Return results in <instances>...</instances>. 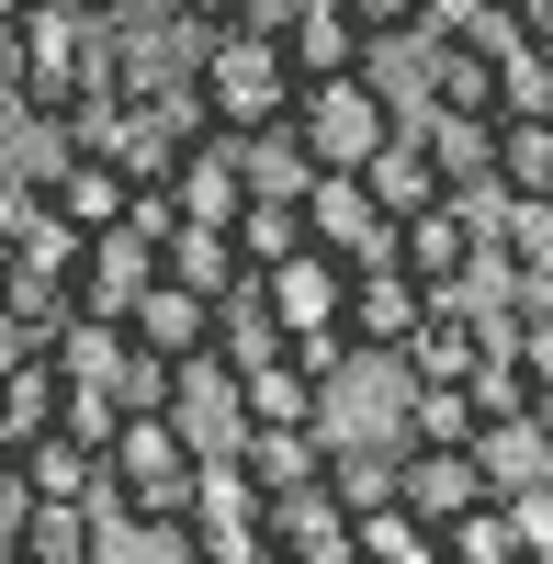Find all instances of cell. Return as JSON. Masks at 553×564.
Instances as JSON below:
<instances>
[{
    "label": "cell",
    "mask_w": 553,
    "mask_h": 564,
    "mask_svg": "<svg viewBox=\"0 0 553 564\" xmlns=\"http://www.w3.org/2000/svg\"><path fill=\"white\" fill-rule=\"evenodd\" d=\"M23 12H79V0H23Z\"/></svg>",
    "instance_id": "cell-37"
},
{
    "label": "cell",
    "mask_w": 553,
    "mask_h": 564,
    "mask_svg": "<svg viewBox=\"0 0 553 564\" xmlns=\"http://www.w3.org/2000/svg\"><path fill=\"white\" fill-rule=\"evenodd\" d=\"M193 475H204V452L181 441V417L170 406H124L113 417V452H102V520L113 542L124 531H159V520H193Z\"/></svg>",
    "instance_id": "cell-1"
},
{
    "label": "cell",
    "mask_w": 553,
    "mask_h": 564,
    "mask_svg": "<svg viewBox=\"0 0 553 564\" xmlns=\"http://www.w3.org/2000/svg\"><path fill=\"white\" fill-rule=\"evenodd\" d=\"M283 350H294V327L271 316L260 271L238 282V294H215V361H226V372H260V361H283Z\"/></svg>",
    "instance_id": "cell-18"
},
{
    "label": "cell",
    "mask_w": 553,
    "mask_h": 564,
    "mask_svg": "<svg viewBox=\"0 0 553 564\" xmlns=\"http://www.w3.org/2000/svg\"><path fill=\"white\" fill-rule=\"evenodd\" d=\"M159 271H170V282H193V294H238V282H249L238 226H193V215H181L170 238H159Z\"/></svg>",
    "instance_id": "cell-22"
},
{
    "label": "cell",
    "mask_w": 553,
    "mask_h": 564,
    "mask_svg": "<svg viewBox=\"0 0 553 564\" xmlns=\"http://www.w3.org/2000/svg\"><path fill=\"white\" fill-rule=\"evenodd\" d=\"M12 23H23V0H0V34H12Z\"/></svg>",
    "instance_id": "cell-38"
},
{
    "label": "cell",
    "mask_w": 553,
    "mask_h": 564,
    "mask_svg": "<svg viewBox=\"0 0 553 564\" xmlns=\"http://www.w3.org/2000/svg\"><path fill=\"white\" fill-rule=\"evenodd\" d=\"M350 23L373 34V45H406V34H430V23H441V0H350Z\"/></svg>",
    "instance_id": "cell-30"
},
{
    "label": "cell",
    "mask_w": 553,
    "mask_h": 564,
    "mask_svg": "<svg viewBox=\"0 0 553 564\" xmlns=\"http://www.w3.org/2000/svg\"><path fill=\"white\" fill-rule=\"evenodd\" d=\"M45 204H57L79 238H102V226H124V204H135V181H124V159L102 148V135H68V159L45 170Z\"/></svg>",
    "instance_id": "cell-7"
},
{
    "label": "cell",
    "mask_w": 553,
    "mask_h": 564,
    "mask_svg": "<svg viewBox=\"0 0 553 564\" xmlns=\"http://www.w3.org/2000/svg\"><path fill=\"white\" fill-rule=\"evenodd\" d=\"M23 564H113L102 497H34L23 508Z\"/></svg>",
    "instance_id": "cell-12"
},
{
    "label": "cell",
    "mask_w": 553,
    "mask_h": 564,
    "mask_svg": "<svg viewBox=\"0 0 553 564\" xmlns=\"http://www.w3.org/2000/svg\"><path fill=\"white\" fill-rule=\"evenodd\" d=\"M486 170H497V193H553V113H497Z\"/></svg>",
    "instance_id": "cell-23"
},
{
    "label": "cell",
    "mask_w": 553,
    "mask_h": 564,
    "mask_svg": "<svg viewBox=\"0 0 553 564\" xmlns=\"http://www.w3.org/2000/svg\"><path fill=\"white\" fill-rule=\"evenodd\" d=\"M395 452H406V441H339V452H328V497H339V508H384V497H395Z\"/></svg>",
    "instance_id": "cell-26"
},
{
    "label": "cell",
    "mask_w": 553,
    "mask_h": 564,
    "mask_svg": "<svg viewBox=\"0 0 553 564\" xmlns=\"http://www.w3.org/2000/svg\"><path fill=\"white\" fill-rule=\"evenodd\" d=\"M395 497L441 531V520H464L475 497H497V475H486L475 441H406V452H395Z\"/></svg>",
    "instance_id": "cell-6"
},
{
    "label": "cell",
    "mask_w": 553,
    "mask_h": 564,
    "mask_svg": "<svg viewBox=\"0 0 553 564\" xmlns=\"http://www.w3.org/2000/svg\"><path fill=\"white\" fill-rule=\"evenodd\" d=\"M238 181H249V193H271V204H305V193H316V148L294 135V113L238 135Z\"/></svg>",
    "instance_id": "cell-20"
},
{
    "label": "cell",
    "mask_w": 553,
    "mask_h": 564,
    "mask_svg": "<svg viewBox=\"0 0 553 564\" xmlns=\"http://www.w3.org/2000/svg\"><path fill=\"white\" fill-rule=\"evenodd\" d=\"M148 282H159V249L135 238V226H102V238L79 249V282H68V294H79L90 316H124L135 294H148Z\"/></svg>",
    "instance_id": "cell-13"
},
{
    "label": "cell",
    "mask_w": 553,
    "mask_h": 564,
    "mask_svg": "<svg viewBox=\"0 0 553 564\" xmlns=\"http://www.w3.org/2000/svg\"><path fill=\"white\" fill-rule=\"evenodd\" d=\"M497 113H553V45H497Z\"/></svg>",
    "instance_id": "cell-29"
},
{
    "label": "cell",
    "mask_w": 553,
    "mask_h": 564,
    "mask_svg": "<svg viewBox=\"0 0 553 564\" xmlns=\"http://www.w3.org/2000/svg\"><path fill=\"white\" fill-rule=\"evenodd\" d=\"M170 372H181V361H159L148 339H135V350H124V384H113V406H170Z\"/></svg>",
    "instance_id": "cell-31"
},
{
    "label": "cell",
    "mask_w": 553,
    "mask_h": 564,
    "mask_svg": "<svg viewBox=\"0 0 553 564\" xmlns=\"http://www.w3.org/2000/svg\"><path fill=\"white\" fill-rule=\"evenodd\" d=\"M0 564H23V531H12V520H0Z\"/></svg>",
    "instance_id": "cell-36"
},
{
    "label": "cell",
    "mask_w": 553,
    "mask_h": 564,
    "mask_svg": "<svg viewBox=\"0 0 553 564\" xmlns=\"http://www.w3.org/2000/svg\"><path fill=\"white\" fill-rule=\"evenodd\" d=\"M170 417H181V441H193V452H238V441H249V395H238V372H226L215 350L170 372Z\"/></svg>",
    "instance_id": "cell-9"
},
{
    "label": "cell",
    "mask_w": 553,
    "mask_h": 564,
    "mask_svg": "<svg viewBox=\"0 0 553 564\" xmlns=\"http://www.w3.org/2000/svg\"><path fill=\"white\" fill-rule=\"evenodd\" d=\"M486 350H497V339H486V316H475L464 294H430V316L406 327V350H395V361H406V384H464Z\"/></svg>",
    "instance_id": "cell-10"
},
{
    "label": "cell",
    "mask_w": 553,
    "mask_h": 564,
    "mask_svg": "<svg viewBox=\"0 0 553 564\" xmlns=\"http://www.w3.org/2000/svg\"><path fill=\"white\" fill-rule=\"evenodd\" d=\"M260 294H271V316H283L294 339H305V327H339V305H350V271H339L328 249H294V260H271V271H260Z\"/></svg>",
    "instance_id": "cell-14"
},
{
    "label": "cell",
    "mask_w": 553,
    "mask_h": 564,
    "mask_svg": "<svg viewBox=\"0 0 553 564\" xmlns=\"http://www.w3.org/2000/svg\"><path fill=\"white\" fill-rule=\"evenodd\" d=\"M531 430H542V452H553V384H531Z\"/></svg>",
    "instance_id": "cell-35"
},
{
    "label": "cell",
    "mask_w": 553,
    "mask_h": 564,
    "mask_svg": "<svg viewBox=\"0 0 553 564\" xmlns=\"http://www.w3.org/2000/svg\"><path fill=\"white\" fill-rule=\"evenodd\" d=\"M294 249H305V204L249 193V204H238V260H249V271H271V260H294Z\"/></svg>",
    "instance_id": "cell-27"
},
{
    "label": "cell",
    "mask_w": 553,
    "mask_h": 564,
    "mask_svg": "<svg viewBox=\"0 0 553 564\" xmlns=\"http://www.w3.org/2000/svg\"><path fill=\"white\" fill-rule=\"evenodd\" d=\"M509 34L520 45H553V0H509Z\"/></svg>",
    "instance_id": "cell-32"
},
{
    "label": "cell",
    "mask_w": 553,
    "mask_h": 564,
    "mask_svg": "<svg viewBox=\"0 0 553 564\" xmlns=\"http://www.w3.org/2000/svg\"><path fill=\"white\" fill-rule=\"evenodd\" d=\"M395 124H406V102H395L384 68H339V79H305L294 90V135L316 148V170H361Z\"/></svg>",
    "instance_id": "cell-3"
},
{
    "label": "cell",
    "mask_w": 553,
    "mask_h": 564,
    "mask_svg": "<svg viewBox=\"0 0 553 564\" xmlns=\"http://www.w3.org/2000/svg\"><path fill=\"white\" fill-rule=\"evenodd\" d=\"M283 45H294V79H339V68H373L384 45L350 23V0H305V12L283 23Z\"/></svg>",
    "instance_id": "cell-15"
},
{
    "label": "cell",
    "mask_w": 553,
    "mask_h": 564,
    "mask_svg": "<svg viewBox=\"0 0 553 564\" xmlns=\"http://www.w3.org/2000/svg\"><path fill=\"white\" fill-rule=\"evenodd\" d=\"M238 463H249L260 497H283V486H316V475H328V441H316L305 417H260V430L238 441Z\"/></svg>",
    "instance_id": "cell-19"
},
{
    "label": "cell",
    "mask_w": 553,
    "mask_h": 564,
    "mask_svg": "<svg viewBox=\"0 0 553 564\" xmlns=\"http://www.w3.org/2000/svg\"><path fill=\"white\" fill-rule=\"evenodd\" d=\"M124 327H135L159 361H204V350H215V294H193V282H170V271H159L148 294L124 305Z\"/></svg>",
    "instance_id": "cell-11"
},
{
    "label": "cell",
    "mask_w": 553,
    "mask_h": 564,
    "mask_svg": "<svg viewBox=\"0 0 553 564\" xmlns=\"http://www.w3.org/2000/svg\"><path fill=\"white\" fill-rule=\"evenodd\" d=\"M170 12H181V23H204V34H215V23H238V0H170Z\"/></svg>",
    "instance_id": "cell-34"
},
{
    "label": "cell",
    "mask_w": 553,
    "mask_h": 564,
    "mask_svg": "<svg viewBox=\"0 0 553 564\" xmlns=\"http://www.w3.org/2000/svg\"><path fill=\"white\" fill-rule=\"evenodd\" d=\"M124 350H135V327L124 316H90V305H68V327L45 339V361H57L79 395H113L124 384Z\"/></svg>",
    "instance_id": "cell-16"
},
{
    "label": "cell",
    "mask_w": 553,
    "mask_h": 564,
    "mask_svg": "<svg viewBox=\"0 0 553 564\" xmlns=\"http://www.w3.org/2000/svg\"><path fill=\"white\" fill-rule=\"evenodd\" d=\"M395 441H475V395H464V384H406Z\"/></svg>",
    "instance_id": "cell-28"
},
{
    "label": "cell",
    "mask_w": 553,
    "mask_h": 564,
    "mask_svg": "<svg viewBox=\"0 0 553 564\" xmlns=\"http://www.w3.org/2000/svg\"><path fill=\"white\" fill-rule=\"evenodd\" d=\"M57 406H68V372L23 350V361H0V452H23L34 430H57Z\"/></svg>",
    "instance_id": "cell-21"
},
{
    "label": "cell",
    "mask_w": 553,
    "mask_h": 564,
    "mask_svg": "<svg viewBox=\"0 0 553 564\" xmlns=\"http://www.w3.org/2000/svg\"><path fill=\"white\" fill-rule=\"evenodd\" d=\"M294 45L283 34H249V23H215L204 34V57H193V102H204V124H226V135H249V124H283L294 113Z\"/></svg>",
    "instance_id": "cell-2"
},
{
    "label": "cell",
    "mask_w": 553,
    "mask_h": 564,
    "mask_svg": "<svg viewBox=\"0 0 553 564\" xmlns=\"http://www.w3.org/2000/svg\"><path fill=\"white\" fill-rule=\"evenodd\" d=\"M294 12H305V0H238V23H249V34H283Z\"/></svg>",
    "instance_id": "cell-33"
},
{
    "label": "cell",
    "mask_w": 553,
    "mask_h": 564,
    "mask_svg": "<svg viewBox=\"0 0 553 564\" xmlns=\"http://www.w3.org/2000/svg\"><path fill=\"white\" fill-rule=\"evenodd\" d=\"M361 181H373V204H384V215H419V204H441V193H452V181H441V148H430L419 124H395L384 148L361 159Z\"/></svg>",
    "instance_id": "cell-17"
},
{
    "label": "cell",
    "mask_w": 553,
    "mask_h": 564,
    "mask_svg": "<svg viewBox=\"0 0 553 564\" xmlns=\"http://www.w3.org/2000/svg\"><path fill=\"white\" fill-rule=\"evenodd\" d=\"M305 249H328L339 271L395 260V215L373 204V181H361V170H316V193H305Z\"/></svg>",
    "instance_id": "cell-4"
},
{
    "label": "cell",
    "mask_w": 553,
    "mask_h": 564,
    "mask_svg": "<svg viewBox=\"0 0 553 564\" xmlns=\"http://www.w3.org/2000/svg\"><path fill=\"white\" fill-rule=\"evenodd\" d=\"M395 260L430 282V294H452L475 260H486V204H464V193H441V204H419V215H395Z\"/></svg>",
    "instance_id": "cell-5"
},
{
    "label": "cell",
    "mask_w": 553,
    "mask_h": 564,
    "mask_svg": "<svg viewBox=\"0 0 553 564\" xmlns=\"http://www.w3.org/2000/svg\"><path fill=\"white\" fill-rule=\"evenodd\" d=\"M12 475H23V497H90V486H102V452H90L79 430H34L12 452Z\"/></svg>",
    "instance_id": "cell-24"
},
{
    "label": "cell",
    "mask_w": 553,
    "mask_h": 564,
    "mask_svg": "<svg viewBox=\"0 0 553 564\" xmlns=\"http://www.w3.org/2000/svg\"><path fill=\"white\" fill-rule=\"evenodd\" d=\"M430 316V282L406 271V260H373V271H350V305H339V339L350 350H406V327Z\"/></svg>",
    "instance_id": "cell-8"
},
{
    "label": "cell",
    "mask_w": 553,
    "mask_h": 564,
    "mask_svg": "<svg viewBox=\"0 0 553 564\" xmlns=\"http://www.w3.org/2000/svg\"><path fill=\"white\" fill-rule=\"evenodd\" d=\"M441 553H452V564H531L520 508H509V497H475L464 520H441Z\"/></svg>",
    "instance_id": "cell-25"
}]
</instances>
